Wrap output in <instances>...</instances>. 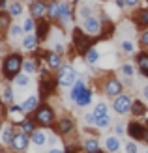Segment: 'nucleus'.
<instances>
[{
    "mask_svg": "<svg viewBox=\"0 0 148 153\" xmlns=\"http://www.w3.org/2000/svg\"><path fill=\"white\" fill-rule=\"evenodd\" d=\"M23 62L25 60L21 58V54H10L4 62V75L6 79H15L19 75V71L23 69Z\"/></svg>",
    "mask_w": 148,
    "mask_h": 153,
    "instance_id": "1",
    "label": "nucleus"
},
{
    "mask_svg": "<svg viewBox=\"0 0 148 153\" xmlns=\"http://www.w3.org/2000/svg\"><path fill=\"white\" fill-rule=\"evenodd\" d=\"M73 43H75V47H77V51H79L81 54H84V52L92 47V39L84 34L83 28H75L73 30Z\"/></svg>",
    "mask_w": 148,
    "mask_h": 153,
    "instance_id": "2",
    "label": "nucleus"
},
{
    "mask_svg": "<svg viewBox=\"0 0 148 153\" xmlns=\"http://www.w3.org/2000/svg\"><path fill=\"white\" fill-rule=\"evenodd\" d=\"M56 84L58 86H71V84H75V71L71 65H62L58 69Z\"/></svg>",
    "mask_w": 148,
    "mask_h": 153,
    "instance_id": "3",
    "label": "nucleus"
},
{
    "mask_svg": "<svg viewBox=\"0 0 148 153\" xmlns=\"http://www.w3.org/2000/svg\"><path fill=\"white\" fill-rule=\"evenodd\" d=\"M34 118H36V121H38V123H41V125H51V123H53V120H54V112H53V108H51V106H47V105H41L40 108L36 110Z\"/></svg>",
    "mask_w": 148,
    "mask_h": 153,
    "instance_id": "4",
    "label": "nucleus"
},
{
    "mask_svg": "<svg viewBox=\"0 0 148 153\" xmlns=\"http://www.w3.org/2000/svg\"><path fill=\"white\" fill-rule=\"evenodd\" d=\"M131 106H133V103H131V97L129 95H118L114 99L113 103V108L116 110V114H128L131 110Z\"/></svg>",
    "mask_w": 148,
    "mask_h": 153,
    "instance_id": "5",
    "label": "nucleus"
},
{
    "mask_svg": "<svg viewBox=\"0 0 148 153\" xmlns=\"http://www.w3.org/2000/svg\"><path fill=\"white\" fill-rule=\"evenodd\" d=\"M83 30H84L86 34H90V36H98L99 30H101V22L94 17V15H90V17L84 19V22H83Z\"/></svg>",
    "mask_w": 148,
    "mask_h": 153,
    "instance_id": "6",
    "label": "nucleus"
},
{
    "mask_svg": "<svg viewBox=\"0 0 148 153\" xmlns=\"http://www.w3.org/2000/svg\"><path fill=\"white\" fill-rule=\"evenodd\" d=\"M128 133L133 140H144V133H146V127L139 121H131L128 125Z\"/></svg>",
    "mask_w": 148,
    "mask_h": 153,
    "instance_id": "7",
    "label": "nucleus"
},
{
    "mask_svg": "<svg viewBox=\"0 0 148 153\" xmlns=\"http://www.w3.org/2000/svg\"><path fill=\"white\" fill-rule=\"evenodd\" d=\"M10 146L13 148V151H25L26 149V146H28V136H26V133H15V136H13V140H11V144Z\"/></svg>",
    "mask_w": 148,
    "mask_h": 153,
    "instance_id": "8",
    "label": "nucleus"
},
{
    "mask_svg": "<svg viewBox=\"0 0 148 153\" xmlns=\"http://www.w3.org/2000/svg\"><path fill=\"white\" fill-rule=\"evenodd\" d=\"M30 13H32L34 19H41L45 13H47V4L41 2V0H34L32 6H30Z\"/></svg>",
    "mask_w": 148,
    "mask_h": 153,
    "instance_id": "9",
    "label": "nucleus"
},
{
    "mask_svg": "<svg viewBox=\"0 0 148 153\" xmlns=\"http://www.w3.org/2000/svg\"><path fill=\"white\" fill-rule=\"evenodd\" d=\"M122 91V82L120 80H116V79H109L107 82H105V94L107 95H118Z\"/></svg>",
    "mask_w": 148,
    "mask_h": 153,
    "instance_id": "10",
    "label": "nucleus"
},
{
    "mask_svg": "<svg viewBox=\"0 0 148 153\" xmlns=\"http://www.w3.org/2000/svg\"><path fill=\"white\" fill-rule=\"evenodd\" d=\"M13 136H15L13 129H11L10 125H6L2 131H0V144H2V146H8V144H11Z\"/></svg>",
    "mask_w": 148,
    "mask_h": 153,
    "instance_id": "11",
    "label": "nucleus"
},
{
    "mask_svg": "<svg viewBox=\"0 0 148 153\" xmlns=\"http://www.w3.org/2000/svg\"><path fill=\"white\" fill-rule=\"evenodd\" d=\"M73 129H75L73 120H69V118H62L60 120V123H58V133L60 134H68V133H71Z\"/></svg>",
    "mask_w": 148,
    "mask_h": 153,
    "instance_id": "12",
    "label": "nucleus"
},
{
    "mask_svg": "<svg viewBox=\"0 0 148 153\" xmlns=\"http://www.w3.org/2000/svg\"><path fill=\"white\" fill-rule=\"evenodd\" d=\"M36 28H38V32H36V36H38V39L40 41H43L45 37H47V34H49V21H40L36 25Z\"/></svg>",
    "mask_w": 148,
    "mask_h": 153,
    "instance_id": "13",
    "label": "nucleus"
},
{
    "mask_svg": "<svg viewBox=\"0 0 148 153\" xmlns=\"http://www.w3.org/2000/svg\"><path fill=\"white\" fill-rule=\"evenodd\" d=\"M47 64H49L51 69H60L62 67V56L58 52H49L47 54Z\"/></svg>",
    "mask_w": 148,
    "mask_h": 153,
    "instance_id": "14",
    "label": "nucleus"
},
{
    "mask_svg": "<svg viewBox=\"0 0 148 153\" xmlns=\"http://www.w3.org/2000/svg\"><path fill=\"white\" fill-rule=\"evenodd\" d=\"M137 65L144 76H148V52H139L137 56Z\"/></svg>",
    "mask_w": 148,
    "mask_h": 153,
    "instance_id": "15",
    "label": "nucleus"
},
{
    "mask_svg": "<svg viewBox=\"0 0 148 153\" xmlns=\"http://www.w3.org/2000/svg\"><path fill=\"white\" fill-rule=\"evenodd\" d=\"M105 148L107 151H111V153H116L120 149V140H118V136H107L105 138Z\"/></svg>",
    "mask_w": 148,
    "mask_h": 153,
    "instance_id": "16",
    "label": "nucleus"
},
{
    "mask_svg": "<svg viewBox=\"0 0 148 153\" xmlns=\"http://www.w3.org/2000/svg\"><path fill=\"white\" fill-rule=\"evenodd\" d=\"M62 22H68L69 19H71V11H69V6L68 4H58V17Z\"/></svg>",
    "mask_w": 148,
    "mask_h": 153,
    "instance_id": "17",
    "label": "nucleus"
},
{
    "mask_svg": "<svg viewBox=\"0 0 148 153\" xmlns=\"http://www.w3.org/2000/svg\"><path fill=\"white\" fill-rule=\"evenodd\" d=\"M38 36H32V34H28L25 39H23V47H25L26 51H34L36 47H38Z\"/></svg>",
    "mask_w": 148,
    "mask_h": 153,
    "instance_id": "18",
    "label": "nucleus"
},
{
    "mask_svg": "<svg viewBox=\"0 0 148 153\" xmlns=\"http://www.w3.org/2000/svg\"><path fill=\"white\" fill-rule=\"evenodd\" d=\"M84 90H86V86H84V82H83V80H79V82H77L75 86H73V90H71V99H73L75 103H77V99L83 95V91H84Z\"/></svg>",
    "mask_w": 148,
    "mask_h": 153,
    "instance_id": "19",
    "label": "nucleus"
},
{
    "mask_svg": "<svg viewBox=\"0 0 148 153\" xmlns=\"http://www.w3.org/2000/svg\"><path fill=\"white\" fill-rule=\"evenodd\" d=\"M98 58H99V52L96 49H88L86 52H84V60H86V64H96L98 62Z\"/></svg>",
    "mask_w": 148,
    "mask_h": 153,
    "instance_id": "20",
    "label": "nucleus"
},
{
    "mask_svg": "<svg viewBox=\"0 0 148 153\" xmlns=\"http://www.w3.org/2000/svg\"><path fill=\"white\" fill-rule=\"evenodd\" d=\"M84 149H86L88 153H98V149H99L98 140L96 138H88L86 142H84Z\"/></svg>",
    "mask_w": 148,
    "mask_h": 153,
    "instance_id": "21",
    "label": "nucleus"
},
{
    "mask_svg": "<svg viewBox=\"0 0 148 153\" xmlns=\"http://www.w3.org/2000/svg\"><path fill=\"white\" fill-rule=\"evenodd\" d=\"M90 101H92V91H90V90H84L83 95L77 99V105H79V106H86Z\"/></svg>",
    "mask_w": 148,
    "mask_h": 153,
    "instance_id": "22",
    "label": "nucleus"
},
{
    "mask_svg": "<svg viewBox=\"0 0 148 153\" xmlns=\"http://www.w3.org/2000/svg\"><path fill=\"white\" fill-rule=\"evenodd\" d=\"M10 17H11V13L0 11V30H2V32L10 28Z\"/></svg>",
    "mask_w": 148,
    "mask_h": 153,
    "instance_id": "23",
    "label": "nucleus"
},
{
    "mask_svg": "<svg viewBox=\"0 0 148 153\" xmlns=\"http://www.w3.org/2000/svg\"><path fill=\"white\" fill-rule=\"evenodd\" d=\"M32 144H34V146H43V144H45V134L41 131H38V129L32 133Z\"/></svg>",
    "mask_w": 148,
    "mask_h": 153,
    "instance_id": "24",
    "label": "nucleus"
},
{
    "mask_svg": "<svg viewBox=\"0 0 148 153\" xmlns=\"http://www.w3.org/2000/svg\"><path fill=\"white\" fill-rule=\"evenodd\" d=\"M38 101H40V99L38 97H34V95H30L26 101H25V105H23V108H25L26 112H30V110H34L36 106H38Z\"/></svg>",
    "mask_w": 148,
    "mask_h": 153,
    "instance_id": "25",
    "label": "nucleus"
},
{
    "mask_svg": "<svg viewBox=\"0 0 148 153\" xmlns=\"http://www.w3.org/2000/svg\"><path fill=\"white\" fill-rule=\"evenodd\" d=\"M36 62L34 60H25V62H23V71H25L26 75H32V73H36Z\"/></svg>",
    "mask_w": 148,
    "mask_h": 153,
    "instance_id": "26",
    "label": "nucleus"
},
{
    "mask_svg": "<svg viewBox=\"0 0 148 153\" xmlns=\"http://www.w3.org/2000/svg\"><path fill=\"white\" fill-rule=\"evenodd\" d=\"M131 112H133L135 116H144V114H146V106L141 101H135L133 106H131Z\"/></svg>",
    "mask_w": 148,
    "mask_h": 153,
    "instance_id": "27",
    "label": "nucleus"
},
{
    "mask_svg": "<svg viewBox=\"0 0 148 153\" xmlns=\"http://www.w3.org/2000/svg\"><path fill=\"white\" fill-rule=\"evenodd\" d=\"M137 22L139 26H148V10H141L137 13Z\"/></svg>",
    "mask_w": 148,
    "mask_h": 153,
    "instance_id": "28",
    "label": "nucleus"
},
{
    "mask_svg": "<svg viewBox=\"0 0 148 153\" xmlns=\"http://www.w3.org/2000/svg\"><path fill=\"white\" fill-rule=\"evenodd\" d=\"M21 129L25 131L26 134H32L34 131H36V127H34V123H32V120H25V121H21Z\"/></svg>",
    "mask_w": 148,
    "mask_h": 153,
    "instance_id": "29",
    "label": "nucleus"
},
{
    "mask_svg": "<svg viewBox=\"0 0 148 153\" xmlns=\"http://www.w3.org/2000/svg\"><path fill=\"white\" fill-rule=\"evenodd\" d=\"M47 15H49L51 19L58 17V4H56V2H49V4H47Z\"/></svg>",
    "mask_w": 148,
    "mask_h": 153,
    "instance_id": "30",
    "label": "nucleus"
},
{
    "mask_svg": "<svg viewBox=\"0 0 148 153\" xmlns=\"http://www.w3.org/2000/svg\"><path fill=\"white\" fill-rule=\"evenodd\" d=\"M10 13H11V17H19V15L23 13V6H21V2H13V4L10 6Z\"/></svg>",
    "mask_w": 148,
    "mask_h": 153,
    "instance_id": "31",
    "label": "nucleus"
},
{
    "mask_svg": "<svg viewBox=\"0 0 148 153\" xmlns=\"http://www.w3.org/2000/svg\"><path fill=\"white\" fill-rule=\"evenodd\" d=\"M96 125H98V127H109V125H111V116H109V114H105V116H99L98 121H96Z\"/></svg>",
    "mask_w": 148,
    "mask_h": 153,
    "instance_id": "32",
    "label": "nucleus"
},
{
    "mask_svg": "<svg viewBox=\"0 0 148 153\" xmlns=\"http://www.w3.org/2000/svg\"><path fill=\"white\" fill-rule=\"evenodd\" d=\"M94 114H96V118L105 116V114H107V105H105V103H99L96 108H94Z\"/></svg>",
    "mask_w": 148,
    "mask_h": 153,
    "instance_id": "33",
    "label": "nucleus"
},
{
    "mask_svg": "<svg viewBox=\"0 0 148 153\" xmlns=\"http://www.w3.org/2000/svg\"><path fill=\"white\" fill-rule=\"evenodd\" d=\"M23 28H25V32H32V30L36 28V22H34V17H30L25 21V25H23Z\"/></svg>",
    "mask_w": 148,
    "mask_h": 153,
    "instance_id": "34",
    "label": "nucleus"
},
{
    "mask_svg": "<svg viewBox=\"0 0 148 153\" xmlns=\"http://www.w3.org/2000/svg\"><path fill=\"white\" fill-rule=\"evenodd\" d=\"M4 103H13V91L10 86L4 88Z\"/></svg>",
    "mask_w": 148,
    "mask_h": 153,
    "instance_id": "35",
    "label": "nucleus"
},
{
    "mask_svg": "<svg viewBox=\"0 0 148 153\" xmlns=\"http://www.w3.org/2000/svg\"><path fill=\"white\" fill-rule=\"evenodd\" d=\"M23 32H25V28H23V26L13 25V26H11V30H10V36H11V37H19Z\"/></svg>",
    "mask_w": 148,
    "mask_h": 153,
    "instance_id": "36",
    "label": "nucleus"
},
{
    "mask_svg": "<svg viewBox=\"0 0 148 153\" xmlns=\"http://www.w3.org/2000/svg\"><path fill=\"white\" fill-rule=\"evenodd\" d=\"M15 80H17V84H19L21 88H26L28 86V76L26 75H17V76H15Z\"/></svg>",
    "mask_w": 148,
    "mask_h": 153,
    "instance_id": "37",
    "label": "nucleus"
},
{
    "mask_svg": "<svg viewBox=\"0 0 148 153\" xmlns=\"http://www.w3.org/2000/svg\"><path fill=\"white\" fill-rule=\"evenodd\" d=\"M122 73L126 75V76H131V75H133V67H131L129 64H124L122 65Z\"/></svg>",
    "mask_w": 148,
    "mask_h": 153,
    "instance_id": "38",
    "label": "nucleus"
},
{
    "mask_svg": "<svg viewBox=\"0 0 148 153\" xmlns=\"http://www.w3.org/2000/svg\"><path fill=\"white\" fill-rule=\"evenodd\" d=\"M126 153H137V144L135 142L126 144Z\"/></svg>",
    "mask_w": 148,
    "mask_h": 153,
    "instance_id": "39",
    "label": "nucleus"
},
{
    "mask_svg": "<svg viewBox=\"0 0 148 153\" xmlns=\"http://www.w3.org/2000/svg\"><path fill=\"white\" fill-rule=\"evenodd\" d=\"M122 49L126 52H131V51H133V45H131L129 41H122Z\"/></svg>",
    "mask_w": 148,
    "mask_h": 153,
    "instance_id": "40",
    "label": "nucleus"
},
{
    "mask_svg": "<svg viewBox=\"0 0 148 153\" xmlns=\"http://www.w3.org/2000/svg\"><path fill=\"white\" fill-rule=\"evenodd\" d=\"M141 45L143 47H148V30L143 32V36H141Z\"/></svg>",
    "mask_w": 148,
    "mask_h": 153,
    "instance_id": "41",
    "label": "nucleus"
},
{
    "mask_svg": "<svg viewBox=\"0 0 148 153\" xmlns=\"http://www.w3.org/2000/svg\"><path fill=\"white\" fill-rule=\"evenodd\" d=\"M126 6H129V7H137V6H139V0H126Z\"/></svg>",
    "mask_w": 148,
    "mask_h": 153,
    "instance_id": "42",
    "label": "nucleus"
},
{
    "mask_svg": "<svg viewBox=\"0 0 148 153\" xmlns=\"http://www.w3.org/2000/svg\"><path fill=\"white\" fill-rule=\"evenodd\" d=\"M81 15H83L84 19H86V17H90V10H88V7H81Z\"/></svg>",
    "mask_w": 148,
    "mask_h": 153,
    "instance_id": "43",
    "label": "nucleus"
},
{
    "mask_svg": "<svg viewBox=\"0 0 148 153\" xmlns=\"http://www.w3.org/2000/svg\"><path fill=\"white\" fill-rule=\"evenodd\" d=\"M114 131H116V134H118V136H120V134H124V127H122V123L116 125V127H114Z\"/></svg>",
    "mask_w": 148,
    "mask_h": 153,
    "instance_id": "44",
    "label": "nucleus"
},
{
    "mask_svg": "<svg viewBox=\"0 0 148 153\" xmlns=\"http://www.w3.org/2000/svg\"><path fill=\"white\" fill-rule=\"evenodd\" d=\"M19 110H25V108H23V106H19V105H13V106H11V112H19Z\"/></svg>",
    "mask_w": 148,
    "mask_h": 153,
    "instance_id": "45",
    "label": "nucleus"
},
{
    "mask_svg": "<svg viewBox=\"0 0 148 153\" xmlns=\"http://www.w3.org/2000/svg\"><path fill=\"white\" fill-rule=\"evenodd\" d=\"M116 6H118V7H124V6H126V0H116Z\"/></svg>",
    "mask_w": 148,
    "mask_h": 153,
    "instance_id": "46",
    "label": "nucleus"
},
{
    "mask_svg": "<svg viewBox=\"0 0 148 153\" xmlns=\"http://www.w3.org/2000/svg\"><path fill=\"white\" fill-rule=\"evenodd\" d=\"M143 95H144V99H148V86H144V90H143Z\"/></svg>",
    "mask_w": 148,
    "mask_h": 153,
    "instance_id": "47",
    "label": "nucleus"
},
{
    "mask_svg": "<svg viewBox=\"0 0 148 153\" xmlns=\"http://www.w3.org/2000/svg\"><path fill=\"white\" fill-rule=\"evenodd\" d=\"M4 6H6V0H0V10H4Z\"/></svg>",
    "mask_w": 148,
    "mask_h": 153,
    "instance_id": "48",
    "label": "nucleus"
},
{
    "mask_svg": "<svg viewBox=\"0 0 148 153\" xmlns=\"http://www.w3.org/2000/svg\"><path fill=\"white\" fill-rule=\"evenodd\" d=\"M64 153H75V149H73V148H68V149H66Z\"/></svg>",
    "mask_w": 148,
    "mask_h": 153,
    "instance_id": "49",
    "label": "nucleus"
},
{
    "mask_svg": "<svg viewBox=\"0 0 148 153\" xmlns=\"http://www.w3.org/2000/svg\"><path fill=\"white\" fill-rule=\"evenodd\" d=\"M144 140H146V144H148V129H146V133H144Z\"/></svg>",
    "mask_w": 148,
    "mask_h": 153,
    "instance_id": "50",
    "label": "nucleus"
},
{
    "mask_svg": "<svg viewBox=\"0 0 148 153\" xmlns=\"http://www.w3.org/2000/svg\"><path fill=\"white\" fill-rule=\"evenodd\" d=\"M49 153H62V151H60V149H51Z\"/></svg>",
    "mask_w": 148,
    "mask_h": 153,
    "instance_id": "51",
    "label": "nucleus"
},
{
    "mask_svg": "<svg viewBox=\"0 0 148 153\" xmlns=\"http://www.w3.org/2000/svg\"><path fill=\"white\" fill-rule=\"evenodd\" d=\"M2 112H4V110H2V105H0V116H2Z\"/></svg>",
    "mask_w": 148,
    "mask_h": 153,
    "instance_id": "52",
    "label": "nucleus"
},
{
    "mask_svg": "<svg viewBox=\"0 0 148 153\" xmlns=\"http://www.w3.org/2000/svg\"><path fill=\"white\" fill-rule=\"evenodd\" d=\"M30 2H34V0H30Z\"/></svg>",
    "mask_w": 148,
    "mask_h": 153,
    "instance_id": "53",
    "label": "nucleus"
},
{
    "mask_svg": "<svg viewBox=\"0 0 148 153\" xmlns=\"http://www.w3.org/2000/svg\"><path fill=\"white\" fill-rule=\"evenodd\" d=\"M146 153H148V151H146Z\"/></svg>",
    "mask_w": 148,
    "mask_h": 153,
    "instance_id": "54",
    "label": "nucleus"
}]
</instances>
